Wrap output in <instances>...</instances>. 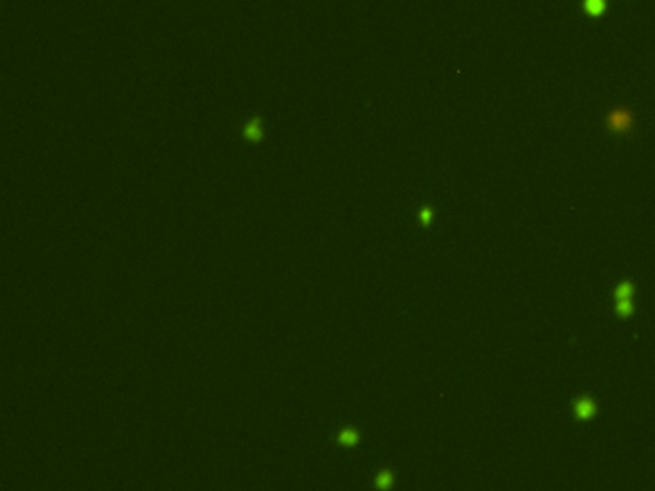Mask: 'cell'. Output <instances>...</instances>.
<instances>
[{"mask_svg": "<svg viewBox=\"0 0 655 491\" xmlns=\"http://www.w3.org/2000/svg\"><path fill=\"white\" fill-rule=\"evenodd\" d=\"M607 127L613 131V133H628L630 127H632V117L626 110H615L611 112V116L607 117Z\"/></svg>", "mask_w": 655, "mask_h": 491, "instance_id": "cell-1", "label": "cell"}, {"mask_svg": "<svg viewBox=\"0 0 655 491\" xmlns=\"http://www.w3.org/2000/svg\"><path fill=\"white\" fill-rule=\"evenodd\" d=\"M575 413H576V416L580 418V420H588V418H592L595 414V405H594V401L592 399H588V397H582V399H578L576 401V405H575Z\"/></svg>", "mask_w": 655, "mask_h": 491, "instance_id": "cell-2", "label": "cell"}, {"mask_svg": "<svg viewBox=\"0 0 655 491\" xmlns=\"http://www.w3.org/2000/svg\"><path fill=\"white\" fill-rule=\"evenodd\" d=\"M605 8H607L605 0H584V12L592 18H599L605 12Z\"/></svg>", "mask_w": 655, "mask_h": 491, "instance_id": "cell-3", "label": "cell"}, {"mask_svg": "<svg viewBox=\"0 0 655 491\" xmlns=\"http://www.w3.org/2000/svg\"><path fill=\"white\" fill-rule=\"evenodd\" d=\"M261 121H259V117H256V119H252L246 127H244V137L248 138V140H259L261 138Z\"/></svg>", "mask_w": 655, "mask_h": 491, "instance_id": "cell-4", "label": "cell"}, {"mask_svg": "<svg viewBox=\"0 0 655 491\" xmlns=\"http://www.w3.org/2000/svg\"><path fill=\"white\" fill-rule=\"evenodd\" d=\"M357 439H359V435H357V432L356 430H352V428L342 430L340 435H338V441H340L342 445H356Z\"/></svg>", "mask_w": 655, "mask_h": 491, "instance_id": "cell-5", "label": "cell"}, {"mask_svg": "<svg viewBox=\"0 0 655 491\" xmlns=\"http://www.w3.org/2000/svg\"><path fill=\"white\" fill-rule=\"evenodd\" d=\"M632 292H634V286H632L630 282H623V284L617 286L615 295H617V299H630V297H632Z\"/></svg>", "mask_w": 655, "mask_h": 491, "instance_id": "cell-6", "label": "cell"}, {"mask_svg": "<svg viewBox=\"0 0 655 491\" xmlns=\"http://www.w3.org/2000/svg\"><path fill=\"white\" fill-rule=\"evenodd\" d=\"M617 301H619V303H617V313L621 315V317H628V315L634 311L630 299H617Z\"/></svg>", "mask_w": 655, "mask_h": 491, "instance_id": "cell-7", "label": "cell"}, {"mask_svg": "<svg viewBox=\"0 0 655 491\" xmlns=\"http://www.w3.org/2000/svg\"><path fill=\"white\" fill-rule=\"evenodd\" d=\"M390 482H392V474L388 470H382L380 474H378V478H377V486L378 488H388L390 486Z\"/></svg>", "mask_w": 655, "mask_h": 491, "instance_id": "cell-8", "label": "cell"}, {"mask_svg": "<svg viewBox=\"0 0 655 491\" xmlns=\"http://www.w3.org/2000/svg\"><path fill=\"white\" fill-rule=\"evenodd\" d=\"M421 223L423 225H429L431 221H433V209L431 207H425V209H421Z\"/></svg>", "mask_w": 655, "mask_h": 491, "instance_id": "cell-9", "label": "cell"}]
</instances>
